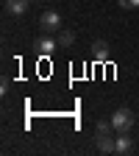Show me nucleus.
Masks as SVG:
<instances>
[{
	"mask_svg": "<svg viewBox=\"0 0 139 156\" xmlns=\"http://www.w3.org/2000/svg\"><path fill=\"white\" fill-rule=\"evenodd\" d=\"M39 28H42L45 34H58V31H61V14L53 11V9L42 11V17H39Z\"/></svg>",
	"mask_w": 139,
	"mask_h": 156,
	"instance_id": "f257e3e1",
	"label": "nucleus"
},
{
	"mask_svg": "<svg viewBox=\"0 0 139 156\" xmlns=\"http://www.w3.org/2000/svg\"><path fill=\"white\" fill-rule=\"evenodd\" d=\"M111 123H114V131H117V134L131 131V128H134V112H131V109H117V112L111 114Z\"/></svg>",
	"mask_w": 139,
	"mask_h": 156,
	"instance_id": "f03ea898",
	"label": "nucleus"
},
{
	"mask_svg": "<svg viewBox=\"0 0 139 156\" xmlns=\"http://www.w3.org/2000/svg\"><path fill=\"white\" fill-rule=\"evenodd\" d=\"M114 131H95V142H97V151L100 153H114V140L117 136H111Z\"/></svg>",
	"mask_w": 139,
	"mask_h": 156,
	"instance_id": "7ed1b4c3",
	"label": "nucleus"
},
{
	"mask_svg": "<svg viewBox=\"0 0 139 156\" xmlns=\"http://www.w3.org/2000/svg\"><path fill=\"white\" fill-rule=\"evenodd\" d=\"M33 48H36L39 56H50V53L58 48V39H53V34H45V36H39V39H36V45H33Z\"/></svg>",
	"mask_w": 139,
	"mask_h": 156,
	"instance_id": "20e7f679",
	"label": "nucleus"
},
{
	"mask_svg": "<svg viewBox=\"0 0 139 156\" xmlns=\"http://www.w3.org/2000/svg\"><path fill=\"white\" fill-rule=\"evenodd\" d=\"M92 58H95L97 64H106L109 62V45L103 42V39H97V42L92 45Z\"/></svg>",
	"mask_w": 139,
	"mask_h": 156,
	"instance_id": "39448f33",
	"label": "nucleus"
},
{
	"mask_svg": "<svg viewBox=\"0 0 139 156\" xmlns=\"http://www.w3.org/2000/svg\"><path fill=\"white\" fill-rule=\"evenodd\" d=\"M31 3H33V0H6V11L14 14V17H23Z\"/></svg>",
	"mask_w": 139,
	"mask_h": 156,
	"instance_id": "423d86ee",
	"label": "nucleus"
},
{
	"mask_svg": "<svg viewBox=\"0 0 139 156\" xmlns=\"http://www.w3.org/2000/svg\"><path fill=\"white\" fill-rule=\"evenodd\" d=\"M131 148H134V142H131L128 131H125V134H117V140H114V153L125 156V153H131Z\"/></svg>",
	"mask_w": 139,
	"mask_h": 156,
	"instance_id": "0eeeda50",
	"label": "nucleus"
},
{
	"mask_svg": "<svg viewBox=\"0 0 139 156\" xmlns=\"http://www.w3.org/2000/svg\"><path fill=\"white\" fill-rule=\"evenodd\" d=\"M72 42H75V34L72 31H58V48H72Z\"/></svg>",
	"mask_w": 139,
	"mask_h": 156,
	"instance_id": "6e6552de",
	"label": "nucleus"
},
{
	"mask_svg": "<svg viewBox=\"0 0 139 156\" xmlns=\"http://www.w3.org/2000/svg\"><path fill=\"white\" fill-rule=\"evenodd\" d=\"M123 9H139V0H117Z\"/></svg>",
	"mask_w": 139,
	"mask_h": 156,
	"instance_id": "1a4fd4ad",
	"label": "nucleus"
},
{
	"mask_svg": "<svg viewBox=\"0 0 139 156\" xmlns=\"http://www.w3.org/2000/svg\"><path fill=\"white\" fill-rule=\"evenodd\" d=\"M0 92H3V95L9 92V78H3V81H0Z\"/></svg>",
	"mask_w": 139,
	"mask_h": 156,
	"instance_id": "9d476101",
	"label": "nucleus"
},
{
	"mask_svg": "<svg viewBox=\"0 0 139 156\" xmlns=\"http://www.w3.org/2000/svg\"><path fill=\"white\" fill-rule=\"evenodd\" d=\"M33 3H36V0H33Z\"/></svg>",
	"mask_w": 139,
	"mask_h": 156,
	"instance_id": "9b49d317",
	"label": "nucleus"
}]
</instances>
